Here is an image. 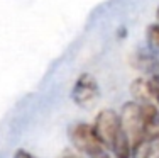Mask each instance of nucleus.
Listing matches in <instances>:
<instances>
[{
  "label": "nucleus",
  "instance_id": "obj_1",
  "mask_svg": "<svg viewBox=\"0 0 159 158\" xmlns=\"http://www.w3.org/2000/svg\"><path fill=\"white\" fill-rule=\"evenodd\" d=\"M70 138H71V143L75 145V148L92 158L103 153V143L100 141L95 127L90 126V124L73 126L70 131Z\"/></svg>",
  "mask_w": 159,
  "mask_h": 158
},
{
  "label": "nucleus",
  "instance_id": "obj_2",
  "mask_svg": "<svg viewBox=\"0 0 159 158\" xmlns=\"http://www.w3.org/2000/svg\"><path fill=\"white\" fill-rule=\"evenodd\" d=\"M120 121L122 127L127 133L130 145L137 143L139 140L144 138V109L142 102H127L122 107V114H120Z\"/></svg>",
  "mask_w": 159,
  "mask_h": 158
},
{
  "label": "nucleus",
  "instance_id": "obj_3",
  "mask_svg": "<svg viewBox=\"0 0 159 158\" xmlns=\"http://www.w3.org/2000/svg\"><path fill=\"white\" fill-rule=\"evenodd\" d=\"M93 127H95L100 141L103 143V146L112 148L117 134L122 131V121H120V116L113 109H105L97 116Z\"/></svg>",
  "mask_w": 159,
  "mask_h": 158
},
{
  "label": "nucleus",
  "instance_id": "obj_4",
  "mask_svg": "<svg viewBox=\"0 0 159 158\" xmlns=\"http://www.w3.org/2000/svg\"><path fill=\"white\" fill-rule=\"evenodd\" d=\"M98 95H100V89H98L95 77H92L90 73L80 75L75 82L73 92H71L75 104L80 107H90L92 104L97 102Z\"/></svg>",
  "mask_w": 159,
  "mask_h": 158
},
{
  "label": "nucleus",
  "instance_id": "obj_5",
  "mask_svg": "<svg viewBox=\"0 0 159 158\" xmlns=\"http://www.w3.org/2000/svg\"><path fill=\"white\" fill-rule=\"evenodd\" d=\"M130 158H159V136H144L134 143Z\"/></svg>",
  "mask_w": 159,
  "mask_h": 158
},
{
  "label": "nucleus",
  "instance_id": "obj_6",
  "mask_svg": "<svg viewBox=\"0 0 159 158\" xmlns=\"http://www.w3.org/2000/svg\"><path fill=\"white\" fill-rule=\"evenodd\" d=\"M146 87H147V93L149 97L159 105V75H154L152 78L146 82Z\"/></svg>",
  "mask_w": 159,
  "mask_h": 158
},
{
  "label": "nucleus",
  "instance_id": "obj_7",
  "mask_svg": "<svg viewBox=\"0 0 159 158\" xmlns=\"http://www.w3.org/2000/svg\"><path fill=\"white\" fill-rule=\"evenodd\" d=\"M147 39H149L151 46L159 50V24H152L147 27Z\"/></svg>",
  "mask_w": 159,
  "mask_h": 158
},
{
  "label": "nucleus",
  "instance_id": "obj_8",
  "mask_svg": "<svg viewBox=\"0 0 159 158\" xmlns=\"http://www.w3.org/2000/svg\"><path fill=\"white\" fill-rule=\"evenodd\" d=\"M14 158H34L31 153H27L25 150H17L16 155H14Z\"/></svg>",
  "mask_w": 159,
  "mask_h": 158
},
{
  "label": "nucleus",
  "instance_id": "obj_9",
  "mask_svg": "<svg viewBox=\"0 0 159 158\" xmlns=\"http://www.w3.org/2000/svg\"><path fill=\"white\" fill-rule=\"evenodd\" d=\"M95 158H110L108 155H103V153H102V155H98V156H95Z\"/></svg>",
  "mask_w": 159,
  "mask_h": 158
},
{
  "label": "nucleus",
  "instance_id": "obj_10",
  "mask_svg": "<svg viewBox=\"0 0 159 158\" xmlns=\"http://www.w3.org/2000/svg\"><path fill=\"white\" fill-rule=\"evenodd\" d=\"M63 158H76V156H71V155H66V156H63Z\"/></svg>",
  "mask_w": 159,
  "mask_h": 158
},
{
  "label": "nucleus",
  "instance_id": "obj_11",
  "mask_svg": "<svg viewBox=\"0 0 159 158\" xmlns=\"http://www.w3.org/2000/svg\"><path fill=\"white\" fill-rule=\"evenodd\" d=\"M157 21H159V9H157Z\"/></svg>",
  "mask_w": 159,
  "mask_h": 158
}]
</instances>
